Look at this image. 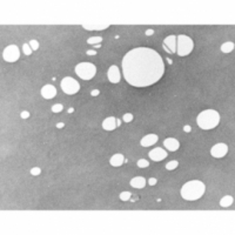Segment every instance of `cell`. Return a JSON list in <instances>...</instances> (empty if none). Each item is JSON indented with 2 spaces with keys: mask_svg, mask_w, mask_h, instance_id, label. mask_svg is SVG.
<instances>
[{
  "mask_svg": "<svg viewBox=\"0 0 235 235\" xmlns=\"http://www.w3.org/2000/svg\"><path fill=\"white\" fill-rule=\"evenodd\" d=\"M116 127H118L116 126V119H115L114 116L106 118L105 120L102 121V128L105 131H114Z\"/></svg>",
  "mask_w": 235,
  "mask_h": 235,
  "instance_id": "obj_15",
  "label": "cell"
},
{
  "mask_svg": "<svg viewBox=\"0 0 235 235\" xmlns=\"http://www.w3.org/2000/svg\"><path fill=\"white\" fill-rule=\"evenodd\" d=\"M41 173V168L39 167H34L31 169V174L34 175V176H37V175H39Z\"/></svg>",
  "mask_w": 235,
  "mask_h": 235,
  "instance_id": "obj_28",
  "label": "cell"
},
{
  "mask_svg": "<svg viewBox=\"0 0 235 235\" xmlns=\"http://www.w3.org/2000/svg\"><path fill=\"white\" fill-rule=\"evenodd\" d=\"M108 80L111 81L112 84H118L120 81V72H119V68L115 65H112L111 67L108 68L107 72Z\"/></svg>",
  "mask_w": 235,
  "mask_h": 235,
  "instance_id": "obj_11",
  "label": "cell"
},
{
  "mask_svg": "<svg viewBox=\"0 0 235 235\" xmlns=\"http://www.w3.org/2000/svg\"><path fill=\"white\" fill-rule=\"evenodd\" d=\"M205 190H206V186L203 182L199 180H193V181H188L182 186L181 196L188 201H195L205 194Z\"/></svg>",
  "mask_w": 235,
  "mask_h": 235,
  "instance_id": "obj_2",
  "label": "cell"
},
{
  "mask_svg": "<svg viewBox=\"0 0 235 235\" xmlns=\"http://www.w3.org/2000/svg\"><path fill=\"white\" fill-rule=\"evenodd\" d=\"M220 122V114L214 109H206L196 118L198 126L202 129H213Z\"/></svg>",
  "mask_w": 235,
  "mask_h": 235,
  "instance_id": "obj_3",
  "label": "cell"
},
{
  "mask_svg": "<svg viewBox=\"0 0 235 235\" xmlns=\"http://www.w3.org/2000/svg\"><path fill=\"white\" fill-rule=\"evenodd\" d=\"M158 140H159V136L156 134H148L141 139L140 143L142 147H149V146H153L155 142H158Z\"/></svg>",
  "mask_w": 235,
  "mask_h": 235,
  "instance_id": "obj_13",
  "label": "cell"
},
{
  "mask_svg": "<svg viewBox=\"0 0 235 235\" xmlns=\"http://www.w3.org/2000/svg\"><path fill=\"white\" fill-rule=\"evenodd\" d=\"M64 126H65V125H64L62 122H59V123H57V127H58V128H62Z\"/></svg>",
  "mask_w": 235,
  "mask_h": 235,
  "instance_id": "obj_35",
  "label": "cell"
},
{
  "mask_svg": "<svg viewBox=\"0 0 235 235\" xmlns=\"http://www.w3.org/2000/svg\"><path fill=\"white\" fill-rule=\"evenodd\" d=\"M61 89L64 91V93L68 94V95H73V94L78 93L80 89V85L79 82L71 78V76H66L61 80Z\"/></svg>",
  "mask_w": 235,
  "mask_h": 235,
  "instance_id": "obj_6",
  "label": "cell"
},
{
  "mask_svg": "<svg viewBox=\"0 0 235 235\" xmlns=\"http://www.w3.org/2000/svg\"><path fill=\"white\" fill-rule=\"evenodd\" d=\"M227 152H228V147H227L226 143H216V145L213 146L212 149H210L212 156H214L216 159L223 158L225 155L227 154Z\"/></svg>",
  "mask_w": 235,
  "mask_h": 235,
  "instance_id": "obj_9",
  "label": "cell"
},
{
  "mask_svg": "<svg viewBox=\"0 0 235 235\" xmlns=\"http://www.w3.org/2000/svg\"><path fill=\"white\" fill-rule=\"evenodd\" d=\"M123 121L125 122H131V121L133 120V114H131V113H126V114L123 115Z\"/></svg>",
  "mask_w": 235,
  "mask_h": 235,
  "instance_id": "obj_27",
  "label": "cell"
},
{
  "mask_svg": "<svg viewBox=\"0 0 235 235\" xmlns=\"http://www.w3.org/2000/svg\"><path fill=\"white\" fill-rule=\"evenodd\" d=\"M138 166L140 168H146L149 166V163H148V161L146 159H140V160L138 161Z\"/></svg>",
  "mask_w": 235,
  "mask_h": 235,
  "instance_id": "obj_24",
  "label": "cell"
},
{
  "mask_svg": "<svg viewBox=\"0 0 235 235\" xmlns=\"http://www.w3.org/2000/svg\"><path fill=\"white\" fill-rule=\"evenodd\" d=\"M2 58L7 62H14L20 58V51L17 45H10L7 46L2 52Z\"/></svg>",
  "mask_w": 235,
  "mask_h": 235,
  "instance_id": "obj_7",
  "label": "cell"
},
{
  "mask_svg": "<svg viewBox=\"0 0 235 235\" xmlns=\"http://www.w3.org/2000/svg\"><path fill=\"white\" fill-rule=\"evenodd\" d=\"M234 47H235L234 42L227 41V42H225V44L221 45V52H223V53H230L234 49Z\"/></svg>",
  "mask_w": 235,
  "mask_h": 235,
  "instance_id": "obj_18",
  "label": "cell"
},
{
  "mask_svg": "<svg viewBox=\"0 0 235 235\" xmlns=\"http://www.w3.org/2000/svg\"><path fill=\"white\" fill-rule=\"evenodd\" d=\"M163 146L167 148L169 152H175L180 147V142L174 138H168L163 141Z\"/></svg>",
  "mask_w": 235,
  "mask_h": 235,
  "instance_id": "obj_14",
  "label": "cell"
},
{
  "mask_svg": "<svg viewBox=\"0 0 235 235\" xmlns=\"http://www.w3.org/2000/svg\"><path fill=\"white\" fill-rule=\"evenodd\" d=\"M145 185H146V180H145V178H142V176H136V178H133V179L131 180V186L136 188V189L143 188Z\"/></svg>",
  "mask_w": 235,
  "mask_h": 235,
  "instance_id": "obj_17",
  "label": "cell"
},
{
  "mask_svg": "<svg viewBox=\"0 0 235 235\" xmlns=\"http://www.w3.org/2000/svg\"><path fill=\"white\" fill-rule=\"evenodd\" d=\"M153 33H154L153 29H148V31H146V35H152Z\"/></svg>",
  "mask_w": 235,
  "mask_h": 235,
  "instance_id": "obj_34",
  "label": "cell"
},
{
  "mask_svg": "<svg viewBox=\"0 0 235 235\" xmlns=\"http://www.w3.org/2000/svg\"><path fill=\"white\" fill-rule=\"evenodd\" d=\"M232 203H233V198L230 195H226V196H223L220 200V205H221L222 207H228Z\"/></svg>",
  "mask_w": 235,
  "mask_h": 235,
  "instance_id": "obj_19",
  "label": "cell"
},
{
  "mask_svg": "<svg viewBox=\"0 0 235 235\" xmlns=\"http://www.w3.org/2000/svg\"><path fill=\"white\" fill-rule=\"evenodd\" d=\"M22 51H24V53L26 54V55H31V53H32V48H31V46L28 44H24L22 45Z\"/></svg>",
  "mask_w": 235,
  "mask_h": 235,
  "instance_id": "obj_23",
  "label": "cell"
},
{
  "mask_svg": "<svg viewBox=\"0 0 235 235\" xmlns=\"http://www.w3.org/2000/svg\"><path fill=\"white\" fill-rule=\"evenodd\" d=\"M41 95H42L44 99H47V100L53 99L54 96L57 95V89L52 85H45L44 87L41 88Z\"/></svg>",
  "mask_w": 235,
  "mask_h": 235,
  "instance_id": "obj_12",
  "label": "cell"
},
{
  "mask_svg": "<svg viewBox=\"0 0 235 235\" xmlns=\"http://www.w3.org/2000/svg\"><path fill=\"white\" fill-rule=\"evenodd\" d=\"M29 46L32 48V51H37L39 48V42L37 40H31L29 41Z\"/></svg>",
  "mask_w": 235,
  "mask_h": 235,
  "instance_id": "obj_26",
  "label": "cell"
},
{
  "mask_svg": "<svg viewBox=\"0 0 235 235\" xmlns=\"http://www.w3.org/2000/svg\"><path fill=\"white\" fill-rule=\"evenodd\" d=\"M121 121L120 120H116V126H120Z\"/></svg>",
  "mask_w": 235,
  "mask_h": 235,
  "instance_id": "obj_36",
  "label": "cell"
},
{
  "mask_svg": "<svg viewBox=\"0 0 235 235\" xmlns=\"http://www.w3.org/2000/svg\"><path fill=\"white\" fill-rule=\"evenodd\" d=\"M92 95L93 96H95V95H99V89H94V91H92Z\"/></svg>",
  "mask_w": 235,
  "mask_h": 235,
  "instance_id": "obj_33",
  "label": "cell"
},
{
  "mask_svg": "<svg viewBox=\"0 0 235 235\" xmlns=\"http://www.w3.org/2000/svg\"><path fill=\"white\" fill-rule=\"evenodd\" d=\"M179 166V162L178 161H169L166 165V169H168V170H173V169H175V168Z\"/></svg>",
  "mask_w": 235,
  "mask_h": 235,
  "instance_id": "obj_21",
  "label": "cell"
},
{
  "mask_svg": "<svg viewBox=\"0 0 235 235\" xmlns=\"http://www.w3.org/2000/svg\"><path fill=\"white\" fill-rule=\"evenodd\" d=\"M156 182H158V180H156L155 178H151V179L148 180V183H149L151 186H154V185H156Z\"/></svg>",
  "mask_w": 235,
  "mask_h": 235,
  "instance_id": "obj_30",
  "label": "cell"
},
{
  "mask_svg": "<svg viewBox=\"0 0 235 235\" xmlns=\"http://www.w3.org/2000/svg\"><path fill=\"white\" fill-rule=\"evenodd\" d=\"M162 47L167 53H176V37L175 35H168L167 38H165V40L162 42Z\"/></svg>",
  "mask_w": 235,
  "mask_h": 235,
  "instance_id": "obj_8",
  "label": "cell"
},
{
  "mask_svg": "<svg viewBox=\"0 0 235 235\" xmlns=\"http://www.w3.org/2000/svg\"><path fill=\"white\" fill-rule=\"evenodd\" d=\"M73 111H74L73 108H69V109H68V113H72V112H73Z\"/></svg>",
  "mask_w": 235,
  "mask_h": 235,
  "instance_id": "obj_37",
  "label": "cell"
},
{
  "mask_svg": "<svg viewBox=\"0 0 235 235\" xmlns=\"http://www.w3.org/2000/svg\"><path fill=\"white\" fill-rule=\"evenodd\" d=\"M101 41H102L101 37H91V38L87 39V44H89V45H96L98 42L100 44Z\"/></svg>",
  "mask_w": 235,
  "mask_h": 235,
  "instance_id": "obj_20",
  "label": "cell"
},
{
  "mask_svg": "<svg viewBox=\"0 0 235 235\" xmlns=\"http://www.w3.org/2000/svg\"><path fill=\"white\" fill-rule=\"evenodd\" d=\"M194 48L193 40L187 35H179L176 37V54L179 57H186Z\"/></svg>",
  "mask_w": 235,
  "mask_h": 235,
  "instance_id": "obj_4",
  "label": "cell"
},
{
  "mask_svg": "<svg viewBox=\"0 0 235 235\" xmlns=\"http://www.w3.org/2000/svg\"><path fill=\"white\" fill-rule=\"evenodd\" d=\"M86 53H87L88 55H95V54H96V52H95V51H93V49H88Z\"/></svg>",
  "mask_w": 235,
  "mask_h": 235,
  "instance_id": "obj_31",
  "label": "cell"
},
{
  "mask_svg": "<svg viewBox=\"0 0 235 235\" xmlns=\"http://www.w3.org/2000/svg\"><path fill=\"white\" fill-rule=\"evenodd\" d=\"M183 131H185L186 133H189V132H190V126H188V125L185 126V127H183Z\"/></svg>",
  "mask_w": 235,
  "mask_h": 235,
  "instance_id": "obj_32",
  "label": "cell"
},
{
  "mask_svg": "<svg viewBox=\"0 0 235 235\" xmlns=\"http://www.w3.org/2000/svg\"><path fill=\"white\" fill-rule=\"evenodd\" d=\"M62 108H64V106H62L61 104H57V105L52 106V112H54V113H59V112L62 111Z\"/></svg>",
  "mask_w": 235,
  "mask_h": 235,
  "instance_id": "obj_25",
  "label": "cell"
},
{
  "mask_svg": "<svg viewBox=\"0 0 235 235\" xmlns=\"http://www.w3.org/2000/svg\"><path fill=\"white\" fill-rule=\"evenodd\" d=\"M75 73L82 80H91L96 73V67L91 62H80L75 66Z\"/></svg>",
  "mask_w": 235,
  "mask_h": 235,
  "instance_id": "obj_5",
  "label": "cell"
},
{
  "mask_svg": "<svg viewBox=\"0 0 235 235\" xmlns=\"http://www.w3.org/2000/svg\"><path fill=\"white\" fill-rule=\"evenodd\" d=\"M131 196H132V194H131L129 192H122L120 194V200H122V201H128V200L131 199Z\"/></svg>",
  "mask_w": 235,
  "mask_h": 235,
  "instance_id": "obj_22",
  "label": "cell"
},
{
  "mask_svg": "<svg viewBox=\"0 0 235 235\" xmlns=\"http://www.w3.org/2000/svg\"><path fill=\"white\" fill-rule=\"evenodd\" d=\"M121 66L126 81L134 87L152 86L165 73V62L161 55L147 47H138L127 52Z\"/></svg>",
  "mask_w": 235,
  "mask_h": 235,
  "instance_id": "obj_1",
  "label": "cell"
},
{
  "mask_svg": "<svg viewBox=\"0 0 235 235\" xmlns=\"http://www.w3.org/2000/svg\"><path fill=\"white\" fill-rule=\"evenodd\" d=\"M149 158L153 160V161H161L163 159L167 158V152L161 147H156L155 149H152L149 153Z\"/></svg>",
  "mask_w": 235,
  "mask_h": 235,
  "instance_id": "obj_10",
  "label": "cell"
},
{
  "mask_svg": "<svg viewBox=\"0 0 235 235\" xmlns=\"http://www.w3.org/2000/svg\"><path fill=\"white\" fill-rule=\"evenodd\" d=\"M20 116L22 119H27V118H29V112H27V111H24V112H21Z\"/></svg>",
  "mask_w": 235,
  "mask_h": 235,
  "instance_id": "obj_29",
  "label": "cell"
},
{
  "mask_svg": "<svg viewBox=\"0 0 235 235\" xmlns=\"http://www.w3.org/2000/svg\"><path fill=\"white\" fill-rule=\"evenodd\" d=\"M111 165L113 166V167H120L121 165L125 162V158H123V155L120 154V153H118V154H114L112 158H111Z\"/></svg>",
  "mask_w": 235,
  "mask_h": 235,
  "instance_id": "obj_16",
  "label": "cell"
}]
</instances>
